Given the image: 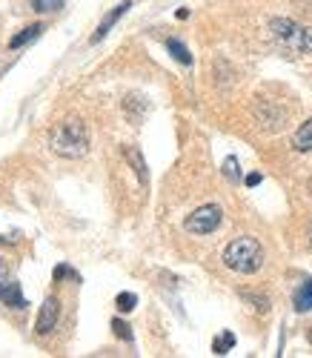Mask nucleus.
Instances as JSON below:
<instances>
[{"label":"nucleus","instance_id":"1","mask_svg":"<svg viewBox=\"0 0 312 358\" xmlns=\"http://www.w3.org/2000/svg\"><path fill=\"white\" fill-rule=\"evenodd\" d=\"M49 146L52 152L60 155V158H80L86 155L89 149V129L86 124L80 121V117H66V121H60L52 135H49Z\"/></svg>","mask_w":312,"mask_h":358},{"label":"nucleus","instance_id":"2","mask_svg":"<svg viewBox=\"0 0 312 358\" xmlns=\"http://www.w3.org/2000/svg\"><path fill=\"white\" fill-rule=\"evenodd\" d=\"M224 264H227V270H232V273L253 275L264 266V247L258 244V238L241 235V238H235V241L227 244Z\"/></svg>","mask_w":312,"mask_h":358},{"label":"nucleus","instance_id":"3","mask_svg":"<svg viewBox=\"0 0 312 358\" xmlns=\"http://www.w3.org/2000/svg\"><path fill=\"white\" fill-rule=\"evenodd\" d=\"M269 29H272L275 41L284 46L287 52H292V55H309L312 52V32H309V29H304V26H298L295 20L275 17L269 23Z\"/></svg>","mask_w":312,"mask_h":358},{"label":"nucleus","instance_id":"4","mask_svg":"<svg viewBox=\"0 0 312 358\" xmlns=\"http://www.w3.org/2000/svg\"><path fill=\"white\" fill-rule=\"evenodd\" d=\"M221 221H224L221 206H218V203H204V206H198L195 213L186 215L183 229L190 235H209V232H215L218 227H221Z\"/></svg>","mask_w":312,"mask_h":358},{"label":"nucleus","instance_id":"5","mask_svg":"<svg viewBox=\"0 0 312 358\" xmlns=\"http://www.w3.org/2000/svg\"><path fill=\"white\" fill-rule=\"evenodd\" d=\"M57 318H60V301H57L55 295H49L46 301H43V307H41V313H38L35 333L38 336H49L55 327H57Z\"/></svg>","mask_w":312,"mask_h":358},{"label":"nucleus","instance_id":"6","mask_svg":"<svg viewBox=\"0 0 312 358\" xmlns=\"http://www.w3.org/2000/svg\"><path fill=\"white\" fill-rule=\"evenodd\" d=\"M132 3H135V0H123V3H118V6H115V9H112V12H109V15H106V17L98 23L95 35H92V43H101V41H104V38L112 32V26H115V23H118L123 15H127V12L132 9Z\"/></svg>","mask_w":312,"mask_h":358},{"label":"nucleus","instance_id":"7","mask_svg":"<svg viewBox=\"0 0 312 358\" xmlns=\"http://www.w3.org/2000/svg\"><path fill=\"white\" fill-rule=\"evenodd\" d=\"M0 301H3L6 307H12V310H23L26 307L20 284L15 278H9V275H0Z\"/></svg>","mask_w":312,"mask_h":358},{"label":"nucleus","instance_id":"8","mask_svg":"<svg viewBox=\"0 0 312 358\" xmlns=\"http://www.w3.org/2000/svg\"><path fill=\"white\" fill-rule=\"evenodd\" d=\"M255 117L261 121V127L267 124L269 129H275V127H284L287 112H284V109H278V106H272L269 101H261V103L255 106Z\"/></svg>","mask_w":312,"mask_h":358},{"label":"nucleus","instance_id":"9","mask_svg":"<svg viewBox=\"0 0 312 358\" xmlns=\"http://www.w3.org/2000/svg\"><path fill=\"white\" fill-rule=\"evenodd\" d=\"M123 155H127V161L132 164L138 181H141L143 187H149V169H146V161H143V155H141V149H138V146H127V149H123Z\"/></svg>","mask_w":312,"mask_h":358},{"label":"nucleus","instance_id":"10","mask_svg":"<svg viewBox=\"0 0 312 358\" xmlns=\"http://www.w3.org/2000/svg\"><path fill=\"white\" fill-rule=\"evenodd\" d=\"M46 29V23H32V26H26V29H20V32L9 41V49H23L26 43H32V41H38L41 38V32Z\"/></svg>","mask_w":312,"mask_h":358},{"label":"nucleus","instance_id":"11","mask_svg":"<svg viewBox=\"0 0 312 358\" xmlns=\"http://www.w3.org/2000/svg\"><path fill=\"white\" fill-rule=\"evenodd\" d=\"M292 307H295L298 313H309V310H312V278H306V281L295 289V295H292Z\"/></svg>","mask_w":312,"mask_h":358},{"label":"nucleus","instance_id":"12","mask_svg":"<svg viewBox=\"0 0 312 358\" xmlns=\"http://www.w3.org/2000/svg\"><path fill=\"white\" fill-rule=\"evenodd\" d=\"M292 146L298 149V152H312V117H309V121H304V124L295 129Z\"/></svg>","mask_w":312,"mask_h":358},{"label":"nucleus","instance_id":"13","mask_svg":"<svg viewBox=\"0 0 312 358\" xmlns=\"http://www.w3.org/2000/svg\"><path fill=\"white\" fill-rule=\"evenodd\" d=\"M166 49H169V55L175 57L178 64H183V66H192V55H190V49H186L178 38H169L166 41Z\"/></svg>","mask_w":312,"mask_h":358},{"label":"nucleus","instance_id":"14","mask_svg":"<svg viewBox=\"0 0 312 358\" xmlns=\"http://www.w3.org/2000/svg\"><path fill=\"white\" fill-rule=\"evenodd\" d=\"M232 347H235V333H221L212 341V352L215 355H227Z\"/></svg>","mask_w":312,"mask_h":358},{"label":"nucleus","instance_id":"15","mask_svg":"<svg viewBox=\"0 0 312 358\" xmlns=\"http://www.w3.org/2000/svg\"><path fill=\"white\" fill-rule=\"evenodd\" d=\"M115 307H118L120 313H132V310L138 307V295H135V292H120V295L115 298Z\"/></svg>","mask_w":312,"mask_h":358},{"label":"nucleus","instance_id":"16","mask_svg":"<svg viewBox=\"0 0 312 358\" xmlns=\"http://www.w3.org/2000/svg\"><path fill=\"white\" fill-rule=\"evenodd\" d=\"M112 330H115V336H118V338H123V341H132V327H129L127 321L115 318V321H112Z\"/></svg>","mask_w":312,"mask_h":358},{"label":"nucleus","instance_id":"17","mask_svg":"<svg viewBox=\"0 0 312 358\" xmlns=\"http://www.w3.org/2000/svg\"><path fill=\"white\" fill-rule=\"evenodd\" d=\"M32 6H35V12H55V9H60L64 6V0H32Z\"/></svg>","mask_w":312,"mask_h":358},{"label":"nucleus","instance_id":"18","mask_svg":"<svg viewBox=\"0 0 312 358\" xmlns=\"http://www.w3.org/2000/svg\"><path fill=\"white\" fill-rule=\"evenodd\" d=\"M224 175L229 178L232 184L241 181V169H238V161H235V158H227V161H224Z\"/></svg>","mask_w":312,"mask_h":358},{"label":"nucleus","instance_id":"19","mask_svg":"<svg viewBox=\"0 0 312 358\" xmlns=\"http://www.w3.org/2000/svg\"><path fill=\"white\" fill-rule=\"evenodd\" d=\"M66 275H69V278H75V281H80V275H78L75 270H69V266H66V264H60V266H57V270H55V281H64Z\"/></svg>","mask_w":312,"mask_h":358},{"label":"nucleus","instance_id":"20","mask_svg":"<svg viewBox=\"0 0 312 358\" xmlns=\"http://www.w3.org/2000/svg\"><path fill=\"white\" fill-rule=\"evenodd\" d=\"M243 298H246V301H253V304H255V310H261V313H267V310H269V301H267L264 295H249V292H246Z\"/></svg>","mask_w":312,"mask_h":358},{"label":"nucleus","instance_id":"21","mask_svg":"<svg viewBox=\"0 0 312 358\" xmlns=\"http://www.w3.org/2000/svg\"><path fill=\"white\" fill-rule=\"evenodd\" d=\"M261 184V172H253V175H246V187H258Z\"/></svg>","mask_w":312,"mask_h":358},{"label":"nucleus","instance_id":"22","mask_svg":"<svg viewBox=\"0 0 312 358\" xmlns=\"http://www.w3.org/2000/svg\"><path fill=\"white\" fill-rule=\"evenodd\" d=\"M309 244H312V224H309Z\"/></svg>","mask_w":312,"mask_h":358}]
</instances>
